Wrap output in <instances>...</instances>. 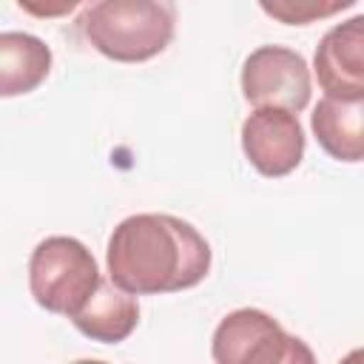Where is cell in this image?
<instances>
[{"label": "cell", "instance_id": "1", "mask_svg": "<svg viewBox=\"0 0 364 364\" xmlns=\"http://www.w3.org/2000/svg\"><path fill=\"white\" fill-rule=\"evenodd\" d=\"M108 276L134 296L179 293L210 270L208 239L171 213H134L122 219L105 250Z\"/></svg>", "mask_w": 364, "mask_h": 364}, {"label": "cell", "instance_id": "2", "mask_svg": "<svg viewBox=\"0 0 364 364\" xmlns=\"http://www.w3.org/2000/svg\"><path fill=\"white\" fill-rule=\"evenodd\" d=\"M173 28V0H88L74 20L77 37L114 63H145L162 54Z\"/></svg>", "mask_w": 364, "mask_h": 364}, {"label": "cell", "instance_id": "3", "mask_svg": "<svg viewBox=\"0 0 364 364\" xmlns=\"http://www.w3.org/2000/svg\"><path fill=\"white\" fill-rule=\"evenodd\" d=\"M100 284L91 250L74 236L43 239L28 259V290L34 301L60 316H74Z\"/></svg>", "mask_w": 364, "mask_h": 364}, {"label": "cell", "instance_id": "4", "mask_svg": "<svg viewBox=\"0 0 364 364\" xmlns=\"http://www.w3.org/2000/svg\"><path fill=\"white\" fill-rule=\"evenodd\" d=\"M210 353L216 364H310L316 358L301 338L256 307L228 313L213 330Z\"/></svg>", "mask_w": 364, "mask_h": 364}, {"label": "cell", "instance_id": "5", "mask_svg": "<svg viewBox=\"0 0 364 364\" xmlns=\"http://www.w3.org/2000/svg\"><path fill=\"white\" fill-rule=\"evenodd\" d=\"M313 80L304 57L284 46H259L242 65V97L253 108L276 105L301 111L310 102Z\"/></svg>", "mask_w": 364, "mask_h": 364}, {"label": "cell", "instance_id": "6", "mask_svg": "<svg viewBox=\"0 0 364 364\" xmlns=\"http://www.w3.org/2000/svg\"><path fill=\"white\" fill-rule=\"evenodd\" d=\"M242 151L262 176H287L304 156V131L290 108L264 105L242 122Z\"/></svg>", "mask_w": 364, "mask_h": 364}, {"label": "cell", "instance_id": "7", "mask_svg": "<svg viewBox=\"0 0 364 364\" xmlns=\"http://www.w3.org/2000/svg\"><path fill=\"white\" fill-rule=\"evenodd\" d=\"M313 71L327 94L364 91V14L336 23L321 37Z\"/></svg>", "mask_w": 364, "mask_h": 364}, {"label": "cell", "instance_id": "8", "mask_svg": "<svg viewBox=\"0 0 364 364\" xmlns=\"http://www.w3.org/2000/svg\"><path fill=\"white\" fill-rule=\"evenodd\" d=\"M310 128L321 151L338 162L364 159V91L327 94L310 114Z\"/></svg>", "mask_w": 364, "mask_h": 364}, {"label": "cell", "instance_id": "9", "mask_svg": "<svg viewBox=\"0 0 364 364\" xmlns=\"http://www.w3.org/2000/svg\"><path fill=\"white\" fill-rule=\"evenodd\" d=\"M71 324L91 341L100 344H119L125 341L139 324V304L136 296L122 290L111 276L100 279L97 290L88 301L71 316Z\"/></svg>", "mask_w": 364, "mask_h": 364}, {"label": "cell", "instance_id": "10", "mask_svg": "<svg viewBox=\"0 0 364 364\" xmlns=\"http://www.w3.org/2000/svg\"><path fill=\"white\" fill-rule=\"evenodd\" d=\"M51 71V48L26 31L0 34V94L20 97L34 91Z\"/></svg>", "mask_w": 364, "mask_h": 364}, {"label": "cell", "instance_id": "11", "mask_svg": "<svg viewBox=\"0 0 364 364\" xmlns=\"http://www.w3.org/2000/svg\"><path fill=\"white\" fill-rule=\"evenodd\" d=\"M355 0H259L262 11L284 26H310L341 14Z\"/></svg>", "mask_w": 364, "mask_h": 364}, {"label": "cell", "instance_id": "12", "mask_svg": "<svg viewBox=\"0 0 364 364\" xmlns=\"http://www.w3.org/2000/svg\"><path fill=\"white\" fill-rule=\"evenodd\" d=\"M14 3L37 20H57V17H68L88 0H14Z\"/></svg>", "mask_w": 364, "mask_h": 364}]
</instances>
